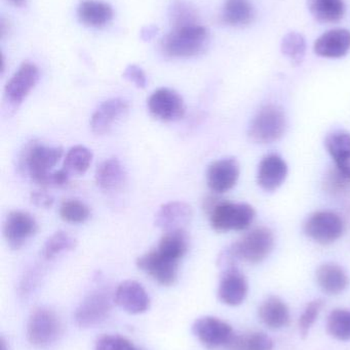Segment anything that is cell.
<instances>
[{
	"label": "cell",
	"mask_w": 350,
	"mask_h": 350,
	"mask_svg": "<svg viewBox=\"0 0 350 350\" xmlns=\"http://www.w3.org/2000/svg\"><path fill=\"white\" fill-rule=\"evenodd\" d=\"M261 322L273 330L284 328L290 323V310L284 300L277 296H269L259 308Z\"/></svg>",
	"instance_id": "cb8c5ba5"
},
{
	"label": "cell",
	"mask_w": 350,
	"mask_h": 350,
	"mask_svg": "<svg viewBox=\"0 0 350 350\" xmlns=\"http://www.w3.org/2000/svg\"><path fill=\"white\" fill-rule=\"evenodd\" d=\"M156 249L164 256L179 262L188 251L189 236L185 230L164 232Z\"/></svg>",
	"instance_id": "4316f807"
},
{
	"label": "cell",
	"mask_w": 350,
	"mask_h": 350,
	"mask_svg": "<svg viewBox=\"0 0 350 350\" xmlns=\"http://www.w3.org/2000/svg\"><path fill=\"white\" fill-rule=\"evenodd\" d=\"M136 265L160 285L170 287L178 280V261L164 256L156 248L138 257Z\"/></svg>",
	"instance_id": "8fae6325"
},
{
	"label": "cell",
	"mask_w": 350,
	"mask_h": 350,
	"mask_svg": "<svg viewBox=\"0 0 350 350\" xmlns=\"http://www.w3.org/2000/svg\"><path fill=\"white\" fill-rule=\"evenodd\" d=\"M78 20L84 26L100 29L107 26L114 16L112 6L99 0H84L77 8Z\"/></svg>",
	"instance_id": "44dd1931"
},
{
	"label": "cell",
	"mask_w": 350,
	"mask_h": 350,
	"mask_svg": "<svg viewBox=\"0 0 350 350\" xmlns=\"http://www.w3.org/2000/svg\"><path fill=\"white\" fill-rule=\"evenodd\" d=\"M327 331L333 338L340 341L350 340V310L336 308L329 314Z\"/></svg>",
	"instance_id": "d6a6232c"
},
{
	"label": "cell",
	"mask_w": 350,
	"mask_h": 350,
	"mask_svg": "<svg viewBox=\"0 0 350 350\" xmlns=\"http://www.w3.org/2000/svg\"><path fill=\"white\" fill-rule=\"evenodd\" d=\"M325 146L334 161L335 168L350 179V133L333 131L327 135Z\"/></svg>",
	"instance_id": "7402d4cb"
},
{
	"label": "cell",
	"mask_w": 350,
	"mask_h": 350,
	"mask_svg": "<svg viewBox=\"0 0 350 350\" xmlns=\"http://www.w3.org/2000/svg\"><path fill=\"white\" fill-rule=\"evenodd\" d=\"M30 200L33 205L39 208H45V209L51 208L53 205V202H55L53 196L47 193V191H43V189L33 191L30 195Z\"/></svg>",
	"instance_id": "ab89813d"
},
{
	"label": "cell",
	"mask_w": 350,
	"mask_h": 350,
	"mask_svg": "<svg viewBox=\"0 0 350 350\" xmlns=\"http://www.w3.org/2000/svg\"><path fill=\"white\" fill-rule=\"evenodd\" d=\"M123 78L127 81L135 84L138 88H145L147 86V76L142 68L137 65H129L125 68L123 74Z\"/></svg>",
	"instance_id": "f35d334b"
},
{
	"label": "cell",
	"mask_w": 350,
	"mask_h": 350,
	"mask_svg": "<svg viewBox=\"0 0 350 350\" xmlns=\"http://www.w3.org/2000/svg\"><path fill=\"white\" fill-rule=\"evenodd\" d=\"M62 334V324L51 308H34L27 323V339L32 347L45 349L55 343Z\"/></svg>",
	"instance_id": "8992f818"
},
{
	"label": "cell",
	"mask_w": 350,
	"mask_h": 350,
	"mask_svg": "<svg viewBox=\"0 0 350 350\" xmlns=\"http://www.w3.org/2000/svg\"><path fill=\"white\" fill-rule=\"evenodd\" d=\"M303 230L306 236L314 242L321 245H330L342 237L345 222L335 212L321 210L306 218Z\"/></svg>",
	"instance_id": "52a82bcc"
},
{
	"label": "cell",
	"mask_w": 350,
	"mask_h": 350,
	"mask_svg": "<svg viewBox=\"0 0 350 350\" xmlns=\"http://www.w3.org/2000/svg\"><path fill=\"white\" fill-rule=\"evenodd\" d=\"M62 147H51L38 142H31L25 146L20 156V168L31 180L42 185L43 180L51 172L63 156Z\"/></svg>",
	"instance_id": "7a4b0ae2"
},
{
	"label": "cell",
	"mask_w": 350,
	"mask_h": 350,
	"mask_svg": "<svg viewBox=\"0 0 350 350\" xmlns=\"http://www.w3.org/2000/svg\"><path fill=\"white\" fill-rule=\"evenodd\" d=\"M92 151L82 145L74 146L65 156L64 170L70 175H82L88 172L92 161Z\"/></svg>",
	"instance_id": "4dcf8cb0"
},
{
	"label": "cell",
	"mask_w": 350,
	"mask_h": 350,
	"mask_svg": "<svg viewBox=\"0 0 350 350\" xmlns=\"http://www.w3.org/2000/svg\"><path fill=\"white\" fill-rule=\"evenodd\" d=\"M192 332L203 347L211 350L226 349L236 334L228 323L210 316L195 320L192 325Z\"/></svg>",
	"instance_id": "9c48e42d"
},
{
	"label": "cell",
	"mask_w": 350,
	"mask_h": 350,
	"mask_svg": "<svg viewBox=\"0 0 350 350\" xmlns=\"http://www.w3.org/2000/svg\"><path fill=\"white\" fill-rule=\"evenodd\" d=\"M77 246V241L69 232L59 230L51 234L43 245L41 255L47 260H51L60 254L74 250Z\"/></svg>",
	"instance_id": "f546056e"
},
{
	"label": "cell",
	"mask_w": 350,
	"mask_h": 350,
	"mask_svg": "<svg viewBox=\"0 0 350 350\" xmlns=\"http://www.w3.org/2000/svg\"><path fill=\"white\" fill-rule=\"evenodd\" d=\"M273 339L263 332L234 334L226 350H273Z\"/></svg>",
	"instance_id": "f1b7e54d"
},
{
	"label": "cell",
	"mask_w": 350,
	"mask_h": 350,
	"mask_svg": "<svg viewBox=\"0 0 350 350\" xmlns=\"http://www.w3.org/2000/svg\"><path fill=\"white\" fill-rule=\"evenodd\" d=\"M308 8L314 18L321 23L339 22L345 12L343 0H308Z\"/></svg>",
	"instance_id": "83f0119b"
},
{
	"label": "cell",
	"mask_w": 350,
	"mask_h": 350,
	"mask_svg": "<svg viewBox=\"0 0 350 350\" xmlns=\"http://www.w3.org/2000/svg\"><path fill=\"white\" fill-rule=\"evenodd\" d=\"M350 187V179L347 178L341 172L335 170H330L325 179V187L330 193H341Z\"/></svg>",
	"instance_id": "74e56055"
},
{
	"label": "cell",
	"mask_w": 350,
	"mask_h": 350,
	"mask_svg": "<svg viewBox=\"0 0 350 350\" xmlns=\"http://www.w3.org/2000/svg\"><path fill=\"white\" fill-rule=\"evenodd\" d=\"M192 208L182 201H172L164 204L155 214V226L164 232L184 230L192 219Z\"/></svg>",
	"instance_id": "ac0fdd59"
},
{
	"label": "cell",
	"mask_w": 350,
	"mask_h": 350,
	"mask_svg": "<svg viewBox=\"0 0 350 350\" xmlns=\"http://www.w3.org/2000/svg\"><path fill=\"white\" fill-rule=\"evenodd\" d=\"M110 294L104 290H96L88 294L76 308L74 321L79 328H94L108 319L112 310Z\"/></svg>",
	"instance_id": "ba28073f"
},
{
	"label": "cell",
	"mask_w": 350,
	"mask_h": 350,
	"mask_svg": "<svg viewBox=\"0 0 350 350\" xmlns=\"http://www.w3.org/2000/svg\"><path fill=\"white\" fill-rule=\"evenodd\" d=\"M282 51L294 65H300L305 55V39L299 33H288L282 41Z\"/></svg>",
	"instance_id": "e575fe53"
},
{
	"label": "cell",
	"mask_w": 350,
	"mask_h": 350,
	"mask_svg": "<svg viewBox=\"0 0 350 350\" xmlns=\"http://www.w3.org/2000/svg\"><path fill=\"white\" fill-rule=\"evenodd\" d=\"M249 284L244 273L236 265L222 269L218 287V298L228 306L242 304L248 295Z\"/></svg>",
	"instance_id": "5bb4252c"
},
{
	"label": "cell",
	"mask_w": 350,
	"mask_h": 350,
	"mask_svg": "<svg viewBox=\"0 0 350 350\" xmlns=\"http://www.w3.org/2000/svg\"><path fill=\"white\" fill-rule=\"evenodd\" d=\"M10 3L14 4V5L18 6V8H22V6L26 5L27 0H8Z\"/></svg>",
	"instance_id": "b9f144b4"
},
{
	"label": "cell",
	"mask_w": 350,
	"mask_h": 350,
	"mask_svg": "<svg viewBox=\"0 0 350 350\" xmlns=\"http://www.w3.org/2000/svg\"><path fill=\"white\" fill-rule=\"evenodd\" d=\"M325 301L323 299H314L306 306L303 314L299 319V332L302 338H306L310 334V329L318 320L321 310L324 308Z\"/></svg>",
	"instance_id": "d590c367"
},
{
	"label": "cell",
	"mask_w": 350,
	"mask_h": 350,
	"mask_svg": "<svg viewBox=\"0 0 350 350\" xmlns=\"http://www.w3.org/2000/svg\"><path fill=\"white\" fill-rule=\"evenodd\" d=\"M148 111L156 120L174 122L184 117L186 106L182 96L171 88H162L152 92L147 100Z\"/></svg>",
	"instance_id": "30bf717a"
},
{
	"label": "cell",
	"mask_w": 350,
	"mask_h": 350,
	"mask_svg": "<svg viewBox=\"0 0 350 350\" xmlns=\"http://www.w3.org/2000/svg\"><path fill=\"white\" fill-rule=\"evenodd\" d=\"M38 230V224L32 214L14 210L6 215L3 222V236L12 250L22 248Z\"/></svg>",
	"instance_id": "7c38bea8"
},
{
	"label": "cell",
	"mask_w": 350,
	"mask_h": 350,
	"mask_svg": "<svg viewBox=\"0 0 350 350\" xmlns=\"http://www.w3.org/2000/svg\"><path fill=\"white\" fill-rule=\"evenodd\" d=\"M0 343H1V349L0 350H8V347H6V341L3 337H1V340H0Z\"/></svg>",
	"instance_id": "7bdbcfd3"
},
{
	"label": "cell",
	"mask_w": 350,
	"mask_h": 350,
	"mask_svg": "<svg viewBox=\"0 0 350 350\" xmlns=\"http://www.w3.org/2000/svg\"><path fill=\"white\" fill-rule=\"evenodd\" d=\"M168 14L173 28L199 24L197 10L186 0H174L171 4Z\"/></svg>",
	"instance_id": "1f68e13d"
},
{
	"label": "cell",
	"mask_w": 350,
	"mask_h": 350,
	"mask_svg": "<svg viewBox=\"0 0 350 350\" xmlns=\"http://www.w3.org/2000/svg\"><path fill=\"white\" fill-rule=\"evenodd\" d=\"M113 299L127 314H144L150 308V297L145 288L133 280L121 282L115 290Z\"/></svg>",
	"instance_id": "2e32d148"
},
{
	"label": "cell",
	"mask_w": 350,
	"mask_h": 350,
	"mask_svg": "<svg viewBox=\"0 0 350 350\" xmlns=\"http://www.w3.org/2000/svg\"><path fill=\"white\" fill-rule=\"evenodd\" d=\"M209 39V31L201 24L173 28L162 38L160 51L170 59L197 57L207 49Z\"/></svg>",
	"instance_id": "6da1fadb"
},
{
	"label": "cell",
	"mask_w": 350,
	"mask_h": 350,
	"mask_svg": "<svg viewBox=\"0 0 350 350\" xmlns=\"http://www.w3.org/2000/svg\"><path fill=\"white\" fill-rule=\"evenodd\" d=\"M40 73L38 67L31 62H25L10 78L5 88L4 96L6 102L12 107H18L38 83Z\"/></svg>",
	"instance_id": "4fadbf2b"
},
{
	"label": "cell",
	"mask_w": 350,
	"mask_h": 350,
	"mask_svg": "<svg viewBox=\"0 0 350 350\" xmlns=\"http://www.w3.org/2000/svg\"><path fill=\"white\" fill-rule=\"evenodd\" d=\"M240 174V164L234 158L214 161L207 170L208 187L214 193H226L236 187Z\"/></svg>",
	"instance_id": "e0dca14e"
},
{
	"label": "cell",
	"mask_w": 350,
	"mask_h": 350,
	"mask_svg": "<svg viewBox=\"0 0 350 350\" xmlns=\"http://www.w3.org/2000/svg\"><path fill=\"white\" fill-rule=\"evenodd\" d=\"M275 234L265 226L253 228L232 245L228 251L236 260L250 265L262 262L275 248Z\"/></svg>",
	"instance_id": "3957f363"
},
{
	"label": "cell",
	"mask_w": 350,
	"mask_h": 350,
	"mask_svg": "<svg viewBox=\"0 0 350 350\" xmlns=\"http://www.w3.org/2000/svg\"><path fill=\"white\" fill-rule=\"evenodd\" d=\"M254 8L250 0H225L221 12V21L232 27H245L254 18Z\"/></svg>",
	"instance_id": "484cf974"
},
{
	"label": "cell",
	"mask_w": 350,
	"mask_h": 350,
	"mask_svg": "<svg viewBox=\"0 0 350 350\" xmlns=\"http://www.w3.org/2000/svg\"><path fill=\"white\" fill-rule=\"evenodd\" d=\"M158 27L147 26L142 29L141 37L143 40H151L156 34H158Z\"/></svg>",
	"instance_id": "60d3db41"
},
{
	"label": "cell",
	"mask_w": 350,
	"mask_h": 350,
	"mask_svg": "<svg viewBox=\"0 0 350 350\" xmlns=\"http://www.w3.org/2000/svg\"><path fill=\"white\" fill-rule=\"evenodd\" d=\"M288 176V165L277 154H269L260 161L257 183L266 191H275L282 187Z\"/></svg>",
	"instance_id": "d6986e66"
},
{
	"label": "cell",
	"mask_w": 350,
	"mask_h": 350,
	"mask_svg": "<svg viewBox=\"0 0 350 350\" xmlns=\"http://www.w3.org/2000/svg\"><path fill=\"white\" fill-rule=\"evenodd\" d=\"M316 281L325 293L338 295L349 287V278L340 265L329 262L318 267Z\"/></svg>",
	"instance_id": "603a6c76"
},
{
	"label": "cell",
	"mask_w": 350,
	"mask_h": 350,
	"mask_svg": "<svg viewBox=\"0 0 350 350\" xmlns=\"http://www.w3.org/2000/svg\"><path fill=\"white\" fill-rule=\"evenodd\" d=\"M256 211L246 203L222 200L209 214L212 228L218 232H242L254 221Z\"/></svg>",
	"instance_id": "277c9868"
},
{
	"label": "cell",
	"mask_w": 350,
	"mask_h": 350,
	"mask_svg": "<svg viewBox=\"0 0 350 350\" xmlns=\"http://www.w3.org/2000/svg\"><path fill=\"white\" fill-rule=\"evenodd\" d=\"M129 104L121 98H112L103 102L90 118V129L95 135L108 133L112 127L129 113Z\"/></svg>",
	"instance_id": "9a60e30c"
},
{
	"label": "cell",
	"mask_w": 350,
	"mask_h": 350,
	"mask_svg": "<svg viewBox=\"0 0 350 350\" xmlns=\"http://www.w3.org/2000/svg\"><path fill=\"white\" fill-rule=\"evenodd\" d=\"M287 129L285 112L279 107L268 105L255 115L249 126V137L254 143L266 145L279 141Z\"/></svg>",
	"instance_id": "5b68a950"
},
{
	"label": "cell",
	"mask_w": 350,
	"mask_h": 350,
	"mask_svg": "<svg viewBox=\"0 0 350 350\" xmlns=\"http://www.w3.org/2000/svg\"><path fill=\"white\" fill-rule=\"evenodd\" d=\"M125 167L117 158H109L99 164L96 170V183L102 191H114L125 183Z\"/></svg>",
	"instance_id": "d4e9b609"
},
{
	"label": "cell",
	"mask_w": 350,
	"mask_h": 350,
	"mask_svg": "<svg viewBox=\"0 0 350 350\" xmlns=\"http://www.w3.org/2000/svg\"><path fill=\"white\" fill-rule=\"evenodd\" d=\"M59 214L61 219L68 224H84L90 217V210L84 202L69 199L61 204Z\"/></svg>",
	"instance_id": "836d02e7"
},
{
	"label": "cell",
	"mask_w": 350,
	"mask_h": 350,
	"mask_svg": "<svg viewBox=\"0 0 350 350\" xmlns=\"http://www.w3.org/2000/svg\"><path fill=\"white\" fill-rule=\"evenodd\" d=\"M350 51V31L347 29H334L328 31L316 39L314 53L328 59L345 57Z\"/></svg>",
	"instance_id": "ffe728a7"
},
{
	"label": "cell",
	"mask_w": 350,
	"mask_h": 350,
	"mask_svg": "<svg viewBox=\"0 0 350 350\" xmlns=\"http://www.w3.org/2000/svg\"><path fill=\"white\" fill-rule=\"evenodd\" d=\"M95 350H142L121 335L104 334L97 339Z\"/></svg>",
	"instance_id": "8d00e7d4"
}]
</instances>
